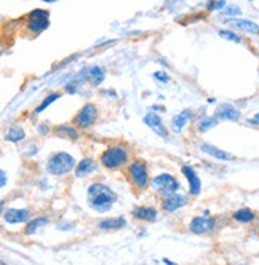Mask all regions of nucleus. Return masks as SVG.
<instances>
[{
  "label": "nucleus",
  "instance_id": "obj_27",
  "mask_svg": "<svg viewBox=\"0 0 259 265\" xmlns=\"http://www.w3.org/2000/svg\"><path fill=\"white\" fill-rule=\"evenodd\" d=\"M216 123H218V120H216V118H213V117L203 118L202 123H200V131L205 132V131H208V130H211V128H215Z\"/></svg>",
  "mask_w": 259,
  "mask_h": 265
},
{
  "label": "nucleus",
  "instance_id": "obj_20",
  "mask_svg": "<svg viewBox=\"0 0 259 265\" xmlns=\"http://www.w3.org/2000/svg\"><path fill=\"white\" fill-rule=\"evenodd\" d=\"M234 221H237V222H242V224H250V222H253L255 221V213L251 209H248V208H242V209H238V211H235L234 213Z\"/></svg>",
  "mask_w": 259,
  "mask_h": 265
},
{
  "label": "nucleus",
  "instance_id": "obj_6",
  "mask_svg": "<svg viewBox=\"0 0 259 265\" xmlns=\"http://www.w3.org/2000/svg\"><path fill=\"white\" fill-rule=\"evenodd\" d=\"M98 118V110L93 104H85L83 107L78 110V114L75 115L74 122L77 127L80 128H90L93 123L96 122Z\"/></svg>",
  "mask_w": 259,
  "mask_h": 265
},
{
  "label": "nucleus",
  "instance_id": "obj_28",
  "mask_svg": "<svg viewBox=\"0 0 259 265\" xmlns=\"http://www.w3.org/2000/svg\"><path fill=\"white\" fill-rule=\"evenodd\" d=\"M222 15L224 16H240L242 15V10H240V6H237V5H227L225 8L222 10Z\"/></svg>",
  "mask_w": 259,
  "mask_h": 265
},
{
  "label": "nucleus",
  "instance_id": "obj_5",
  "mask_svg": "<svg viewBox=\"0 0 259 265\" xmlns=\"http://www.w3.org/2000/svg\"><path fill=\"white\" fill-rule=\"evenodd\" d=\"M128 174L136 187H139V189L148 187V184H149L148 166H146L143 162H133L128 168Z\"/></svg>",
  "mask_w": 259,
  "mask_h": 265
},
{
  "label": "nucleus",
  "instance_id": "obj_33",
  "mask_svg": "<svg viewBox=\"0 0 259 265\" xmlns=\"http://www.w3.org/2000/svg\"><path fill=\"white\" fill-rule=\"evenodd\" d=\"M0 176H2V184H0V185H2V187H3V185L6 184V174H5V171H3V169L0 171Z\"/></svg>",
  "mask_w": 259,
  "mask_h": 265
},
{
  "label": "nucleus",
  "instance_id": "obj_14",
  "mask_svg": "<svg viewBox=\"0 0 259 265\" xmlns=\"http://www.w3.org/2000/svg\"><path fill=\"white\" fill-rule=\"evenodd\" d=\"M163 208L167 209V211H176V209H179L181 206H184V204H187V198L185 197H183V195H168L167 198L163 200Z\"/></svg>",
  "mask_w": 259,
  "mask_h": 265
},
{
  "label": "nucleus",
  "instance_id": "obj_23",
  "mask_svg": "<svg viewBox=\"0 0 259 265\" xmlns=\"http://www.w3.org/2000/svg\"><path fill=\"white\" fill-rule=\"evenodd\" d=\"M125 221L123 217H115V219H106L99 224V227L104 229V230H115V229H120L125 225Z\"/></svg>",
  "mask_w": 259,
  "mask_h": 265
},
{
  "label": "nucleus",
  "instance_id": "obj_30",
  "mask_svg": "<svg viewBox=\"0 0 259 265\" xmlns=\"http://www.w3.org/2000/svg\"><path fill=\"white\" fill-rule=\"evenodd\" d=\"M227 3H225V0H218V2H210L208 3V10H224Z\"/></svg>",
  "mask_w": 259,
  "mask_h": 265
},
{
  "label": "nucleus",
  "instance_id": "obj_10",
  "mask_svg": "<svg viewBox=\"0 0 259 265\" xmlns=\"http://www.w3.org/2000/svg\"><path fill=\"white\" fill-rule=\"evenodd\" d=\"M215 229V219H208V217H195L190 222V230L197 235L207 233V232Z\"/></svg>",
  "mask_w": 259,
  "mask_h": 265
},
{
  "label": "nucleus",
  "instance_id": "obj_19",
  "mask_svg": "<svg viewBox=\"0 0 259 265\" xmlns=\"http://www.w3.org/2000/svg\"><path fill=\"white\" fill-rule=\"evenodd\" d=\"M133 216L138 217V219H143V221H155L157 219V211L154 208H146V206H141V208H136L133 211Z\"/></svg>",
  "mask_w": 259,
  "mask_h": 265
},
{
  "label": "nucleus",
  "instance_id": "obj_8",
  "mask_svg": "<svg viewBox=\"0 0 259 265\" xmlns=\"http://www.w3.org/2000/svg\"><path fill=\"white\" fill-rule=\"evenodd\" d=\"M3 219L8 224H21L28 222L29 219V209H18V208H10L3 213Z\"/></svg>",
  "mask_w": 259,
  "mask_h": 265
},
{
  "label": "nucleus",
  "instance_id": "obj_34",
  "mask_svg": "<svg viewBox=\"0 0 259 265\" xmlns=\"http://www.w3.org/2000/svg\"><path fill=\"white\" fill-rule=\"evenodd\" d=\"M38 131H40V134H46V132H48V128H46L45 125H42V127H38Z\"/></svg>",
  "mask_w": 259,
  "mask_h": 265
},
{
  "label": "nucleus",
  "instance_id": "obj_36",
  "mask_svg": "<svg viewBox=\"0 0 259 265\" xmlns=\"http://www.w3.org/2000/svg\"><path fill=\"white\" fill-rule=\"evenodd\" d=\"M40 2H46V3H53V2H58V0H40Z\"/></svg>",
  "mask_w": 259,
  "mask_h": 265
},
{
  "label": "nucleus",
  "instance_id": "obj_38",
  "mask_svg": "<svg viewBox=\"0 0 259 265\" xmlns=\"http://www.w3.org/2000/svg\"><path fill=\"white\" fill-rule=\"evenodd\" d=\"M2 265H6V264H5V262H2Z\"/></svg>",
  "mask_w": 259,
  "mask_h": 265
},
{
  "label": "nucleus",
  "instance_id": "obj_26",
  "mask_svg": "<svg viewBox=\"0 0 259 265\" xmlns=\"http://www.w3.org/2000/svg\"><path fill=\"white\" fill-rule=\"evenodd\" d=\"M219 35H221L222 38H225V40H229V42H234V43H242V37L235 34V32H232V31H225V29H221L219 31Z\"/></svg>",
  "mask_w": 259,
  "mask_h": 265
},
{
  "label": "nucleus",
  "instance_id": "obj_31",
  "mask_svg": "<svg viewBox=\"0 0 259 265\" xmlns=\"http://www.w3.org/2000/svg\"><path fill=\"white\" fill-rule=\"evenodd\" d=\"M154 77L157 78L158 82H162V83H168V82H170V75L167 74V72H163V70H158V72H155Z\"/></svg>",
  "mask_w": 259,
  "mask_h": 265
},
{
  "label": "nucleus",
  "instance_id": "obj_13",
  "mask_svg": "<svg viewBox=\"0 0 259 265\" xmlns=\"http://www.w3.org/2000/svg\"><path fill=\"white\" fill-rule=\"evenodd\" d=\"M200 149L205 152V154H208V155H211L213 158H216V160H221V162H230V160H234L230 154H227V152H225V150H221V149L215 147V145L202 144V145H200Z\"/></svg>",
  "mask_w": 259,
  "mask_h": 265
},
{
  "label": "nucleus",
  "instance_id": "obj_15",
  "mask_svg": "<svg viewBox=\"0 0 259 265\" xmlns=\"http://www.w3.org/2000/svg\"><path fill=\"white\" fill-rule=\"evenodd\" d=\"M82 75H85L88 80L93 83V85H101L104 82V78H106V70L103 67H99V66H95V67H91L88 69L86 72H82Z\"/></svg>",
  "mask_w": 259,
  "mask_h": 265
},
{
  "label": "nucleus",
  "instance_id": "obj_35",
  "mask_svg": "<svg viewBox=\"0 0 259 265\" xmlns=\"http://www.w3.org/2000/svg\"><path fill=\"white\" fill-rule=\"evenodd\" d=\"M66 91L74 93V91H75V87H74V85H68V87H66Z\"/></svg>",
  "mask_w": 259,
  "mask_h": 265
},
{
  "label": "nucleus",
  "instance_id": "obj_32",
  "mask_svg": "<svg viewBox=\"0 0 259 265\" xmlns=\"http://www.w3.org/2000/svg\"><path fill=\"white\" fill-rule=\"evenodd\" d=\"M248 123L250 125H255V127H259V114H256V115H253L248 120Z\"/></svg>",
  "mask_w": 259,
  "mask_h": 265
},
{
  "label": "nucleus",
  "instance_id": "obj_11",
  "mask_svg": "<svg viewBox=\"0 0 259 265\" xmlns=\"http://www.w3.org/2000/svg\"><path fill=\"white\" fill-rule=\"evenodd\" d=\"M183 174L187 177V182L190 185V194L192 195H198L202 190V182L200 177L197 176V173L190 166H183Z\"/></svg>",
  "mask_w": 259,
  "mask_h": 265
},
{
  "label": "nucleus",
  "instance_id": "obj_4",
  "mask_svg": "<svg viewBox=\"0 0 259 265\" xmlns=\"http://www.w3.org/2000/svg\"><path fill=\"white\" fill-rule=\"evenodd\" d=\"M152 187H154L158 194L168 197V195H173L179 189V182L173 176L163 173L152 179Z\"/></svg>",
  "mask_w": 259,
  "mask_h": 265
},
{
  "label": "nucleus",
  "instance_id": "obj_3",
  "mask_svg": "<svg viewBox=\"0 0 259 265\" xmlns=\"http://www.w3.org/2000/svg\"><path fill=\"white\" fill-rule=\"evenodd\" d=\"M125 162H127V150L123 147H109L106 149L101 155V163L108 169L122 166Z\"/></svg>",
  "mask_w": 259,
  "mask_h": 265
},
{
  "label": "nucleus",
  "instance_id": "obj_2",
  "mask_svg": "<svg viewBox=\"0 0 259 265\" xmlns=\"http://www.w3.org/2000/svg\"><path fill=\"white\" fill-rule=\"evenodd\" d=\"M74 166H75V158L69 154H66V152H59V154L53 155L50 158L48 165H46V169L55 176H63V174L71 173Z\"/></svg>",
  "mask_w": 259,
  "mask_h": 265
},
{
  "label": "nucleus",
  "instance_id": "obj_21",
  "mask_svg": "<svg viewBox=\"0 0 259 265\" xmlns=\"http://www.w3.org/2000/svg\"><path fill=\"white\" fill-rule=\"evenodd\" d=\"M24 136H26V134H24L23 128L11 127V128H8V131H6L5 139H6V141H10V142H19V141H23Z\"/></svg>",
  "mask_w": 259,
  "mask_h": 265
},
{
  "label": "nucleus",
  "instance_id": "obj_7",
  "mask_svg": "<svg viewBox=\"0 0 259 265\" xmlns=\"http://www.w3.org/2000/svg\"><path fill=\"white\" fill-rule=\"evenodd\" d=\"M240 110L232 104H221L216 107L215 117L219 120H227V122H237L240 118Z\"/></svg>",
  "mask_w": 259,
  "mask_h": 265
},
{
  "label": "nucleus",
  "instance_id": "obj_37",
  "mask_svg": "<svg viewBox=\"0 0 259 265\" xmlns=\"http://www.w3.org/2000/svg\"><path fill=\"white\" fill-rule=\"evenodd\" d=\"M163 262H165V264H167V265H175V264H173V262H170L168 259H163Z\"/></svg>",
  "mask_w": 259,
  "mask_h": 265
},
{
  "label": "nucleus",
  "instance_id": "obj_12",
  "mask_svg": "<svg viewBox=\"0 0 259 265\" xmlns=\"http://www.w3.org/2000/svg\"><path fill=\"white\" fill-rule=\"evenodd\" d=\"M144 123L148 125L149 128H152L158 136L162 137H167V130H165L163 123L160 120V117H158L157 114H148L144 117Z\"/></svg>",
  "mask_w": 259,
  "mask_h": 265
},
{
  "label": "nucleus",
  "instance_id": "obj_1",
  "mask_svg": "<svg viewBox=\"0 0 259 265\" xmlns=\"http://www.w3.org/2000/svg\"><path fill=\"white\" fill-rule=\"evenodd\" d=\"M115 200H117V195L106 184L96 182V184L90 185V189H88V203H90V206L93 209L101 211V213H104V211H109Z\"/></svg>",
  "mask_w": 259,
  "mask_h": 265
},
{
  "label": "nucleus",
  "instance_id": "obj_29",
  "mask_svg": "<svg viewBox=\"0 0 259 265\" xmlns=\"http://www.w3.org/2000/svg\"><path fill=\"white\" fill-rule=\"evenodd\" d=\"M50 16V13L46 11V10H40V8H37L34 10L32 13H29V19H36V18H48Z\"/></svg>",
  "mask_w": 259,
  "mask_h": 265
},
{
  "label": "nucleus",
  "instance_id": "obj_18",
  "mask_svg": "<svg viewBox=\"0 0 259 265\" xmlns=\"http://www.w3.org/2000/svg\"><path fill=\"white\" fill-rule=\"evenodd\" d=\"M192 118V112L190 110H183L179 112L178 115H175V118H173V128H175L176 132L181 131L185 125H187V122Z\"/></svg>",
  "mask_w": 259,
  "mask_h": 265
},
{
  "label": "nucleus",
  "instance_id": "obj_17",
  "mask_svg": "<svg viewBox=\"0 0 259 265\" xmlns=\"http://www.w3.org/2000/svg\"><path fill=\"white\" fill-rule=\"evenodd\" d=\"M96 168V163L93 158H85V160H82L80 163L77 165V168H75V176L77 177H83L86 174H90L93 173Z\"/></svg>",
  "mask_w": 259,
  "mask_h": 265
},
{
  "label": "nucleus",
  "instance_id": "obj_22",
  "mask_svg": "<svg viewBox=\"0 0 259 265\" xmlns=\"http://www.w3.org/2000/svg\"><path fill=\"white\" fill-rule=\"evenodd\" d=\"M48 222H50V221L46 219V217H36L34 221L28 222V225H26L24 233H26V235H32V233H36L38 227H42V225H46Z\"/></svg>",
  "mask_w": 259,
  "mask_h": 265
},
{
  "label": "nucleus",
  "instance_id": "obj_25",
  "mask_svg": "<svg viewBox=\"0 0 259 265\" xmlns=\"http://www.w3.org/2000/svg\"><path fill=\"white\" fill-rule=\"evenodd\" d=\"M59 96H61V95H59V93H51V95H48V96H46V98L43 99L42 104L36 109V112H37V114H40V112H43L46 107H48L50 104H53V102L56 101V99H59Z\"/></svg>",
  "mask_w": 259,
  "mask_h": 265
},
{
  "label": "nucleus",
  "instance_id": "obj_24",
  "mask_svg": "<svg viewBox=\"0 0 259 265\" xmlns=\"http://www.w3.org/2000/svg\"><path fill=\"white\" fill-rule=\"evenodd\" d=\"M56 132L59 136H64L68 139H72V141H75L78 137V132L74 127H69V125H61V127H56Z\"/></svg>",
  "mask_w": 259,
  "mask_h": 265
},
{
  "label": "nucleus",
  "instance_id": "obj_16",
  "mask_svg": "<svg viewBox=\"0 0 259 265\" xmlns=\"http://www.w3.org/2000/svg\"><path fill=\"white\" fill-rule=\"evenodd\" d=\"M48 26H50L48 18H36V19H29L28 24H26V29L32 32V34H40Z\"/></svg>",
  "mask_w": 259,
  "mask_h": 265
},
{
  "label": "nucleus",
  "instance_id": "obj_9",
  "mask_svg": "<svg viewBox=\"0 0 259 265\" xmlns=\"http://www.w3.org/2000/svg\"><path fill=\"white\" fill-rule=\"evenodd\" d=\"M229 24L232 28L245 32V34L259 35V26L255 21H250V19H230Z\"/></svg>",
  "mask_w": 259,
  "mask_h": 265
}]
</instances>
